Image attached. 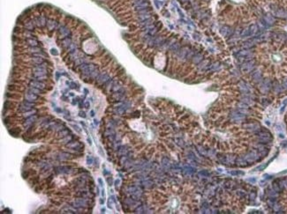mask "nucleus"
<instances>
[{"mask_svg":"<svg viewBox=\"0 0 287 214\" xmlns=\"http://www.w3.org/2000/svg\"><path fill=\"white\" fill-rule=\"evenodd\" d=\"M262 201L269 213H287V175L270 182L264 190Z\"/></svg>","mask_w":287,"mask_h":214,"instance_id":"f03ea898","label":"nucleus"},{"mask_svg":"<svg viewBox=\"0 0 287 214\" xmlns=\"http://www.w3.org/2000/svg\"><path fill=\"white\" fill-rule=\"evenodd\" d=\"M57 26H58V24H57V22H55V21H50V22L48 23V28L50 29V30L57 28Z\"/></svg>","mask_w":287,"mask_h":214,"instance_id":"6e6552de","label":"nucleus"},{"mask_svg":"<svg viewBox=\"0 0 287 214\" xmlns=\"http://www.w3.org/2000/svg\"><path fill=\"white\" fill-rule=\"evenodd\" d=\"M284 124H285V128H286V131H287V111H286V113L284 115Z\"/></svg>","mask_w":287,"mask_h":214,"instance_id":"1a4fd4ad","label":"nucleus"},{"mask_svg":"<svg viewBox=\"0 0 287 214\" xmlns=\"http://www.w3.org/2000/svg\"><path fill=\"white\" fill-rule=\"evenodd\" d=\"M30 85L31 86H33V87H36L37 89H40L42 91H43L45 88H46V85L43 83V82H40L38 80H34V81H30Z\"/></svg>","mask_w":287,"mask_h":214,"instance_id":"7ed1b4c3","label":"nucleus"},{"mask_svg":"<svg viewBox=\"0 0 287 214\" xmlns=\"http://www.w3.org/2000/svg\"><path fill=\"white\" fill-rule=\"evenodd\" d=\"M251 79L264 95L287 94V34L269 33L251 47L248 57Z\"/></svg>","mask_w":287,"mask_h":214,"instance_id":"f257e3e1","label":"nucleus"},{"mask_svg":"<svg viewBox=\"0 0 287 214\" xmlns=\"http://www.w3.org/2000/svg\"><path fill=\"white\" fill-rule=\"evenodd\" d=\"M25 98H26V100H27V101H36V100L38 98V96L36 95V94H33V93H27V94H26Z\"/></svg>","mask_w":287,"mask_h":214,"instance_id":"20e7f679","label":"nucleus"},{"mask_svg":"<svg viewBox=\"0 0 287 214\" xmlns=\"http://www.w3.org/2000/svg\"><path fill=\"white\" fill-rule=\"evenodd\" d=\"M71 44H72V40L70 38H68V37H66L65 39L62 41V45L65 47V48L69 47Z\"/></svg>","mask_w":287,"mask_h":214,"instance_id":"39448f33","label":"nucleus"},{"mask_svg":"<svg viewBox=\"0 0 287 214\" xmlns=\"http://www.w3.org/2000/svg\"><path fill=\"white\" fill-rule=\"evenodd\" d=\"M59 32L62 35H68L70 34V31H69V29H67L66 27H64L62 26L60 29H59Z\"/></svg>","mask_w":287,"mask_h":214,"instance_id":"0eeeda50","label":"nucleus"},{"mask_svg":"<svg viewBox=\"0 0 287 214\" xmlns=\"http://www.w3.org/2000/svg\"><path fill=\"white\" fill-rule=\"evenodd\" d=\"M27 42L29 44V46L31 47H36L38 45V42L35 39V38H31V39H27Z\"/></svg>","mask_w":287,"mask_h":214,"instance_id":"423d86ee","label":"nucleus"}]
</instances>
